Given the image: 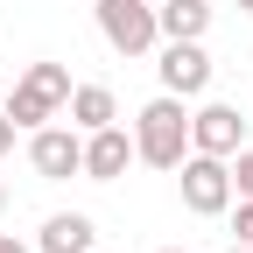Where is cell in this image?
<instances>
[{
  "label": "cell",
  "mask_w": 253,
  "mask_h": 253,
  "mask_svg": "<svg viewBox=\"0 0 253 253\" xmlns=\"http://www.w3.org/2000/svg\"><path fill=\"white\" fill-rule=\"evenodd\" d=\"M134 155L148 169H176L190 155V106L176 91H155V99L134 113Z\"/></svg>",
  "instance_id": "6da1fadb"
},
{
  "label": "cell",
  "mask_w": 253,
  "mask_h": 253,
  "mask_svg": "<svg viewBox=\"0 0 253 253\" xmlns=\"http://www.w3.org/2000/svg\"><path fill=\"white\" fill-rule=\"evenodd\" d=\"M0 106H7V120L21 126V134H36V126H49L63 106H71V71H63V63H49V56H42V63H28Z\"/></svg>",
  "instance_id": "7a4b0ae2"
},
{
  "label": "cell",
  "mask_w": 253,
  "mask_h": 253,
  "mask_svg": "<svg viewBox=\"0 0 253 253\" xmlns=\"http://www.w3.org/2000/svg\"><path fill=\"white\" fill-rule=\"evenodd\" d=\"M176 190H183V211L225 218V211H232V162H225V155H197V148H190L183 162H176Z\"/></svg>",
  "instance_id": "3957f363"
},
{
  "label": "cell",
  "mask_w": 253,
  "mask_h": 253,
  "mask_svg": "<svg viewBox=\"0 0 253 253\" xmlns=\"http://www.w3.org/2000/svg\"><path fill=\"white\" fill-rule=\"evenodd\" d=\"M91 14H99V36H106V49H120V56H148L155 42H162L155 0H91Z\"/></svg>",
  "instance_id": "277c9868"
},
{
  "label": "cell",
  "mask_w": 253,
  "mask_h": 253,
  "mask_svg": "<svg viewBox=\"0 0 253 253\" xmlns=\"http://www.w3.org/2000/svg\"><path fill=\"white\" fill-rule=\"evenodd\" d=\"M28 169H36L42 183L84 176V134L78 126H36V134H28Z\"/></svg>",
  "instance_id": "5b68a950"
},
{
  "label": "cell",
  "mask_w": 253,
  "mask_h": 253,
  "mask_svg": "<svg viewBox=\"0 0 253 253\" xmlns=\"http://www.w3.org/2000/svg\"><path fill=\"white\" fill-rule=\"evenodd\" d=\"M190 148H197V155H225V162H232V155L246 148V113L225 106V99H204L197 113H190Z\"/></svg>",
  "instance_id": "8992f818"
},
{
  "label": "cell",
  "mask_w": 253,
  "mask_h": 253,
  "mask_svg": "<svg viewBox=\"0 0 253 253\" xmlns=\"http://www.w3.org/2000/svg\"><path fill=\"white\" fill-rule=\"evenodd\" d=\"M155 78H162V91H176V99H204V91H211V56H204V42H162Z\"/></svg>",
  "instance_id": "52a82bcc"
},
{
  "label": "cell",
  "mask_w": 253,
  "mask_h": 253,
  "mask_svg": "<svg viewBox=\"0 0 253 253\" xmlns=\"http://www.w3.org/2000/svg\"><path fill=\"white\" fill-rule=\"evenodd\" d=\"M126 162H141L134 155V126H91L84 134V183H120L126 176Z\"/></svg>",
  "instance_id": "ba28073f"
},
{
  "label": "cell",
  "mask_w": 253,
  "mask_h": 253,
  "mask_svg": "<svg viewBox=\"0 0 253 253\" xmlns=\"http://www.w3.org/2000/svg\"><path fill=\"white\" fill-rule=\"evenodd\" d=\"M91 246H99V225L84 211H49L36 232V253H91Z\"/></svg>",
  "instance_id": "9c48e42d"
},
{
  "label": "cell",
  "mask_w": 253,
  "mask_h": 253,
  "mask_svg": "<svg viewBox=\"0 0 253 253\" xmlns=\"http://www.w3.org/2000/svg\"><path fill=\"white\" fill-rule=\"evenodd\" d=\"M155 21H162V42H204L211 0H155Z\"/></svg>",
  "instance_id": "30bf717a"
},
{
  "label": "cell",
  "mask_w": 253,
  "mask_h": 253,
  "mask_svg": "<svg viewBox=\"0 0 253 253\" xmlns=\"http://www.w3.org/2000/svg\"><path fill=\"white\" fill-rule=\"evenodd\" d=\"M71 126L78 134H91V126H113L120 120V99H113V84H71Z\"/></svg>",
  "instance_id": "8fae6325"
},
{
  "label": "cell",
  "mask_w": 253,
  "mask_h": 253,
  "mask_svg": "<svg viewBox=\"0 0 253 253\" xmlns=\"http://www.w3.org/2000/svg\"><path fill=\"white\" fill-rule=\"evenodd\" d=\"M232 197H253V141L232 155Z\"/></svg>",
  "instance_id": "7c38bea8"
},
{
  "label": "cell",
  "mask_w": 253,
  "mask_h": 253,
  "mask_svg": "<svg viewBox=\"0 0 253 253\" xmlns=\"http://www.w3.org/2000/svg\"><path fill=\"white\" fill-rule=\"evenodd\" d=\"M232 239H246V246H253V197H239V204H232Z\"/></svg>",
  "instance_id": "4fadbf2b"
},
{
  "label": "cell",
  "mask_w": 253,
  "mask_h": 253,
  "mask_svg": "<svg viewBox=\"0 0 253 253\" xmlns=\"http://www.w3.org/2000/svg\"><path fill=\"white\" fill-rule=\"evenodd\" d=\"M14 134H21V126L7 120V106H0V155H14Z\"/></svg>",
  "instance_id": "5bb4252c"
},
{
  "label": "cell",
  "mask_w": 253,
  "mask_h": 253,
  "mask_svg": "<svg viewBox=\"0 0 253 253\" xmlns=\"http://www.w3.org/2000/svg\"><path fill=\"white\" fill-rule=\"evenodd\" d=\"M0 253H28V246H21V239H7V232H0Z\"/></svg>",
  "instance_id": "9a60e30c"
},
{
  "label": "cell",
  "mask_w": 253,
  "mask_h": 253,
  "mask_svg": "<svg viewBox=\"0 0 253 253\" xmlns=\"http://www.w3.org/2000/svg\"><path fill=\"white\" fill-rule=\"evenodd\" d=\"M225 253H253V246H246V239H232V246H225Z\"/></svg>",
  "instance_id": "2e32d148"
},
{
  "label": "cell",
  "mask_w": 253,
  "mask_h": 253,
  "mask_svg": "<svg viewBox=\"0 0 253 253\" xmlns=\"http://www.w3.org/2000/svg\"><path fill=\"white\" fill-rule=\"evenodd\" d=\"M232 7H239V14H253V0H232Z\"/></svg>",
  "instance_id": "e0dca14e"
},
{
  "label": "cell",
  "mask_w": 253,
  "mask_h": 253,
  "mask_svg": "<svg viewBox=\"0 0 253 253\" xmlns=\"http://www.w3.org/2000/svg\"><path fill=\"white\" fill-rule=\"evenodd\" d=\"M0 99H7V71H0Z\"/></svg>",
  "instance_id": "ac0fdd59"
},
{
  "label": "cell",
  "mask_w": 253,
  "mask_h": 253,
  "mask_svg": "<svg viewBox=\"0 0 253 253\" xmlns=\"http://www.w3.org/2000/svg\"><path fill=\"white\" fill-rule=\"evenodd\" d=\"M0 211H7V183H0Z\"/></svg>",
  "instance_id": "d6986e66"
},
{
  "label": "cell",
  "mask_w": 253,
  "mask_h": 253,
  "mask_svg": "<svg viewBox=\"0 0 253 253\" xmlns=\"http://www.w3.org/2000/svg\"><path fill=\"white\" fill-rule=\"evenodd\" d=\"M162 253H190V246H162Z\"/></svg>",
  "instance_id": "ffe728a7"
}]
</instances>
